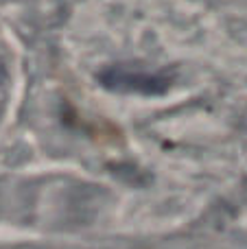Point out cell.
Listing matches in <instances>:
<instances>
[{
	"label": "cell",
	"mask_w": 247,
	"mask_h": 249,
	"mask_svg": "<svg viewBox=\"0 0 247 249\" xmlns=\"http://www.w3.org/2000/svg\"><path fill=\"white\" fill-rule=\"evenodd\" d=\"M99 81L107 90L127 92V94H162L173 83V74L149 70L142 66L114 64L99 74Z\"/></svg>",
	"instance_id": "1"
},
{
	"label": "cell",
	"mask_w": 247,
	"mask_h": 249,
	"mask_svg": "<svg viewBox=\"0 0 247 249\" xmlns=\"http://www.w3.org/2000/svg\"><path fill=\"white\" fill-rule=\"evenodd\" d=\"M2 79H4V68H2V64H0V83H2Z\"/></svg>",
	"instance_id": "2"
}]
</instances>
